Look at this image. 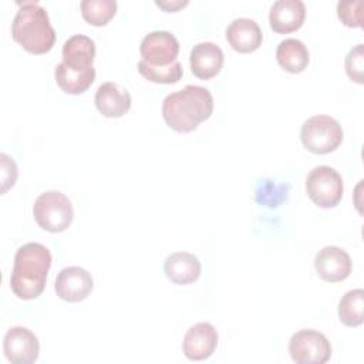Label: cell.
Instances as JSON below:
<instances>
[{
  "label": "cell",
  "mask_w": 364,
  "mask_h": 364,
  "mask_svg": "<svg viewBox=\"0 0 364 364\" xmlns=\"http://www.w3.org/2000/svg\"><path fill=\"white\" fill-rule=\"evenodd\" d=\"M20 7L11 21V36L31 54L48 53L55 43V31L47 10L37 1L18 3Z\"/></svg>",
  "instance_id": "3"
},
{
  "label": "cell",
  "mask_w": 364,
  "mask_h": 364,
  "mask_svg": "<svg viewBox=\"0 0 364 364\" xmlns=\"http://www.w3.org/2000/svg\"><path fill=\"white\" fill-rule=\"evenodd\" d=\"M364 310V290L353 289L348 290L338 301V317L340 321L347 327H357L363 324Z\"/></svg>",
  "instance_id": "21"
},
{
  "label": "cell",
  "mask_w": 364,
  "mask_h": 364,
  "mask_svg": "<svg viewBox=\"0 0 364 364\" xmlns=\"http://www.w3.org/2000/svg\"><path fill=\"white\" fill-rule=\"evenodd\" d=\"M213 112V97L200 85L188 84L182 90L168 94L162 101V117L176 132H191Z\"/></svg>",
  "instance_id": "1"
},
{
  "label": "cell",
  "mask_w": 364,
  "mask_h": 364,
  "mask_svg": "<svg viewBox=\"0 0 364 364\" xmlns=\"http://www.w3.org/2000/svg\"><path fill=\"white\" fill-rule=\"evenodd\" d=\"M363 1L340 0L337 3V16L348 27H361L363 24Z\"/></svg>",
  "instance_id": "25"
},
{
  "label": "cell",
  "mask_w": 364,
  "mask_h": 364,
  "mask_svg": "<svg viewBox=\"0 0 364 364\" xmlns=\"http://www.w3.org/2000/svg\"><path fill=\"white\" fill-rule=\"evenodd\" d=\"M276 60L283 70L297 74L307 68L310 53L303 41L289 37L279 43L276 48Z\"/></svg>",
  "instance_id": "19"
},
{
  "label": "cell",
  "mask_w": 364,
  "mask_h": 364,
  "mask_svg": "<svg viewBox=\"0 0 364 364\" xmlns=\"http://www.w3.org/2000/svg\"><path fill=\"white\" fill-rule=\"evenodd\" d=\"M287 189L289 186L284 185H276L270 179H263L259 182L256 191H255V199L257 203L276 208L287 198Z\"/></svg>",
  "instance_id": "24"
},
{
  "label": "cell",
  "mask_w": 364,
  "mask_h": 364,
  "mask_svg": "<svg viewBox=\"0 0 364 364\" xmlns=\"http://www.w3.org/2000/svg\"><path fill=\"white\" fill-rule=\"evenodd\" d=\"M95 43L85 34H74L63 44V63L75 71L94 68Z\"/></svg>",
  "instance_id": "17"
},
{
  "label": "cell",
  "mask_w": 364,
  "mask_h": 364,
  "mask_svg": "<svg viewBox=\"0 0 364 364\" xmlns=\"http://www.w3.org/2000/svg\"><path fill=\"white\" fill-rule=\"evenodd\" d=\"M138 71L148 81L156 82V84H175L182 78V74H183L182 64L179 61H175L164 67H154L145 63L144 60H139Z\"/></svg>",
  "instance_id": "22"
},
{
  "label": "cell",
  "mask_w": 364,
  "mask_h": 364,
  "mask_svg": "<svg viewBox=\"0 0 364 364\" xmlns=\"http://www.w3.org/2000/svg\"><path fill=\"white\" fill-rule=\"evenodd\" d=\"M141 60L154 67L169 65L176 60L179 53L178 38L166 30H155L148 33L139 46Z\"/></svg>",
  "instance_id": "8"
},
{
  "label": "cell",
  "mask_w": 364,
  "mask_h": 364,
  "mask_svg": "<svg viewBox=\"0 0 364 364\" xmlns=\"http://www.w3.org/2000/svg\"><path fill=\"white\" fill-rule=\"evenodd\" d=\"M306 6L301 0H276L269 10V23L276 33H291L303 26Z\"/></svg>",
  "instance_id": "14"
},
{
  "label": "cell",
  "mask_w": 364,
  "mask_h": 364,
  "mask_svg": "<svg viewBox=\"0 0 364 364\" xmlns=\"http://www.w3.org/2000/svg\"><path fill=\"white\" fill-rule=\"evenodd\" d=\"M344 131L340 122L330 115H313L307 118L300 129V139L304 148L313 154H328L343 142Z\"/></svg>",
  "instance_id": "5"
},
{
  "label": "cell",
  "mask_w": 364,
  "mask_h": 364,
  "mask_svg": "<svg viewBox=\"0 0 364 364\" xmlns=\"http://www.w3.org/2000/svg\"><path fill=\"white\" fill-rule=\"evenodd\" d=\"M94 280L88 270L80 266H68L60 270L55 279V293L60 299L77 303L88 297L92 291Z\"/></svg>",
  "instance_id": "10"
},
{
  "label": "cell",
  "mask_w": 364,
  "mask_h": 364,
  "mask_svg": "<svg viewBox=\"0 0 364 364\" xmlns=\"http://www.w3.org/2000/svg\"><path fill=\"white\" fill-rule=\"evenodd\" d=\"M346 73L351 81L363 84L364 78V46H354L346 55Z\"/></svg>",
  "instance_id": "26"
},
{
  "label": "cell",
  "mask_w": 364,
  "mask_h": 364,
  "mask_svg": "<svg viewBox=\"0 0 364 364\" xmlns=\"http://www.w3.org/2000/svg\"><path fill=\"white\" fill-rule=\"evenodd\" d=\"M81 14L92 26L107 24L117 13L115 0H82Z\"/></svg>",
  "instance_id": "23"
},
{
  "label": "cell",
  "mask_w": 364,
  "mask_h": 364,
  "mask_svg": "<svg viewBox=\"0 0 364 364\" xmlns=\"http://www.w3.org/2000/svg\"><path fill=\"white\" fill-rule=\"evenodd\" d=\"M351 266L350 255L338 246H324L314 256V269L324 282L336 283L347 279Z\"/></svg>",
  "instance_id": "11"
},
{
  "label": "cell",
  "mask_w": 364,
  "mask_h": 364,
  "mask_svg": "<svg viewBox=\"0 0 364 364\" xmlns=\"http://www.w3.org/2000/svg\"><path fill=\"white\" fill-rule=\"evenodd\" d=\"M331 351L327 337L313 328L296 331L289 341V354L297 364H324L330 360Z\"/></svg>",
  "instance_id": "7"
},
{
  "label": "cell",
  "mask_w": 364,
  "mask_h": 364,
  "mask_svg": "<svg viewBox=\"0 0 364 364\" xmlns=\"http://www.w3.org/2000/svg\"><path fill=\"white\" fill-rule=\"evenodd\" d=\"M200 262L189 252H173L164 262L166 277L175 284H189L200 276Z\"/></svg>",
  "instance_id": "18"
},
{
  "label": "cell",
  "mask_w": 364,
  "mask_h": 364,
  "mask_svg": "<svg viewBox=\"0 0 364 364\" xmlns=\"http://www.w3.org/2000/svg\"><path fill=\"white\" fill-rule=\"evenodd\" d=\"M33 215L41 229L57 233L65 230L71 225L74 209L71 200L63 192L46 191L34 200Z\"/></svg>",
  "instance_id": "4"
},
{
  "label": "cell",
  "mask_w": 364,
  "mask_h": 364,
  "mask_svg": "<svg viewBox=\"0 0 364 364\" xmlns=\"http://www.w3.org/2000/svg\"><path fill=\"white\" fill-rule=\"evenodd\" d=\"M3 351L11 364H31L38 358L40 343L31 330L14 326L4 334Z\"/></svg>",
  "instance_id": "9"
},
{
  "label": "cell",
  "mask_w": 364,
  "mask_h": 364,
  "mask_svg": "<svg viewBox=\"0 0 364 364\" xmlns=\"http://www.w3.org/2000/svg\"><path fill=\"white\" fill-rule=\"evenodd\" d=\"M51 260L48 247L41 243L28 242L20 246L14 255L10 276L13 293L21 300L37 299L46 287Z\"/></svg>",
  "instance_id": "2"
},
{
  "label": "cell",
  "mask_w": 364,
  "mask_h": 364,
  "mask_svg": "<svg viewBox=\"0 0 364 364\" xmlns=\"http://www.w3.org/2000/svg\"><path fill=\"white\" fill-rule=\"evenodd\" d=\"M306 192L320 208H334L343 198V178L328 165L314 166L306 178Z\"/></svg>",
  "instance_id": "6"
},
{
  "label": "cell",
  "mask_w": 364,
  "mask_h": 364,
  "mask_svg": "<svg viewBox=\"0 0 364 364\" xmlns=\"http://www.w3.org/2000/svg\"><path fill=\"white\" fill-rule=\"evenodd\" d=\"M226 40L239 53H252L259 48L263 40L262 30L256 20L249 17L233 18L226 27Z\"/></svg>",
  "instance_id": "15"
},
{
  "label": "cell",
  "mask_w": 364,
  "mask_h": 364,
  "mask_svg": "<svg viewBox=\"0 0 364 364\" xmlns=\"http://www.w3.org/2000/svg\"><path fill=\"white\" fill-rule=\"evenodd\" d=\"M0 159H1V192L6 193L7 189L14 185L18 171H17L16 162L9 155L0 154Z\"/></svg>",
  "instance_id": "27"
},
{
  "label": "cell",
  "mask_w": 364,
  "mask_h": 364,
  "mask_svg": "<svg viewBox=\"0 0 364 364\" xmlns=\"http://www.w3.org/2000/svg\"><path fill=\"white\" fill-rule=\"evenodd\" d=\"M97 109L108 118H119L131 108V94L117 82H102L95 91Z\"/></svg>",
  "instance_id": "16"
},
{
  "label": "cell",
  "mask_w": 364,
  "mask_h": 364,
  "mask_svg": "<svg viewBox=\"0 0 364 364\" xmlns=\"http://www.w3.org/2000/svg\"><path fill=\"white\" fill-rule=\"evenodd\" d=\"M223 51L212 41L195 44L189 54L191 71L200 80H209L219 74L223 65Z\"/></svg>",
  "instance_id": "13"
},
{
  "label": "cell",
  "mask_w": 364,
  "mask_h": 364,
  "mask_svg": "<svg viewBox=\"0 0 364 364\" xmlns=\"http://www.w3.org/2000/svg\"><path fill=\"white\" fill-rule=\"evenodd\" d=\"M155 4L166 11H176L188 4V0H155Z\"/></svg>",
  "instance_id": "28"
},
{
  "label": "cell",
  "mask_w": 364,
  "mask_h": 364,
  "mask_svg": "<svg viewBox=\"0 0 364 364\" xmlns=\"http://www.w3.org/2000/svg\"><path fill=\"white\" fill-rule=\"evenodd\" d=\"M219 336L216 328L206 321L191 326L183 337L182 350L186 358L192 361H200L209 358L216 350Z\"/></svg>",
  "instance_id": "12"
},
{
  "label": "cell",
  "mask_w": 364,
  "mask_h": 364,
  "mask_svg": "<svg viewBox=\"0 0 364 364\" xmlns=\"http://www.w3.org/2000/svg\"><path fill=\"white\" fill-rule=\"evenodd\" d=\"M54 77L58 87L65 94H81L87 91L94 82L95 68L88 71H75L61 61L54 70Z\"/></svg>",
  "instance_id": "20"
}]
</instances>
